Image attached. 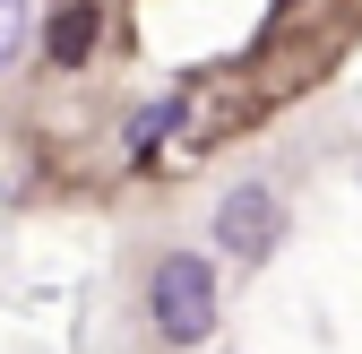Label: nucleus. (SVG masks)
Masks as SVG:
<instances>
[{
  "label": "nucleus",
  "instance_id": "1",
  "mask_svg": "<svg viewBox=\"0 0 362 354\" xmlns=\"http://www.w3.org/2000/svg\"><path fill=\"white\" fill-rule=\"evenodd\" d=\"M147 320L164 346H207L216 337V268L199 251H164L147 277Z\"/></svg>",
  "mask_w": 362,
  "mask_h": 354
},
{
  "label": "nucleus",
  "instance_id": "2",
  "mask_svg": "<svg viewBox=\"0 0 362 354\" xmlns=\"http://www.w3.org/2000/svg\"><path fill=\"white\" fill-rule=\"evenodd\" d=\"M216 242L233 251V259H267V251L285 242V199L267 190V182L224 190V199H216Z\"/></svg>",
  "mask_w": 362,
  "mask_h": 354
},
{
  "label": "nucleus",
  "instance_id": "3",
  "mask_svg": "<svg viewBox=\"0 0 362 354\" xmlns=\"http://www.w3.org/2000/svg\"><path fill=\"white\" fill-rule=\"evenodd\" d=\"M95 35H104L95 0H69V9H52V26H43V43H52V61H61V69H78L86 52H95Z\"/></svg>",
  "mask_w": 362,
  "mask_h": 354
},
{
  "label": "nucleus",
  "instance_id": "4",
  "mask_svg": "<svg viewBox=\"0 0 362 354\" xmlns=\"http://www.w3.org/2000/svg\"><path fill=\"white\" fill-rule=\"evenodd\" d=\"M18 43H26V0H0V69L18 61Z\"/></svg>",
  "mask_w": 362,
  "mask_h": 354
},
{
  "label": "nucleus",
  "instance_id": "5",
  "mask_svg": "<svg viewBox=\"0 0 362 354\" xmlns=\"http://www.w3.org/2000/svg\"><path fill=\"white\" fill-rule=\"evenodd\" d=\"M173 121H181V104H156V113H139V130H129V147H139V156H147V147L164 139V130H173Z\"/></svg>",
  "mask_w": 362,
  "mask_h": 354
}]
</instances>
